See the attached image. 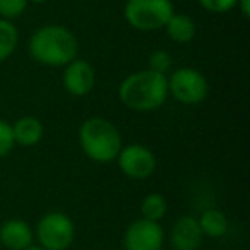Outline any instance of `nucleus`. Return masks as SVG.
<instances>
[{"instance_id":"obj_1","label":"nucleus","mask_w":250,"mask_h":250,"mask_svg":"<svg viewBox=\"0 0 250 250\" xmlns=\"http://www.w3.org/2000/svg\"><path fill=\"white\" fill-rule=\"evenodd\" d=\"M168 98V77L151 69L137 70L118 86V100L134 111H153Z\"/></svg>"},{"instance_id":"obj_2","label":"nucleus","mask_w":250,"mask_h":250,"mask_svg":"<svg viewBox=\"0 0 250 250\" xmlns=\"http://www.w3.org/2000/svg\"><path fill=\"white\" fill-rule=\"evenodd\" d=\"M33 60L46 67H65L79 52L77 38L69 28L48 24L36 29L28 43Z\"/></svg>"},{"instance_id":"obj_3","label":"nucleus","mask_w":250,"mask_h":250,"mask_svg":"<svg viewBox=\"0 0 250 250\" xmlns=\"http://www.w3.org/2000/svg\"><path fill=\"white\" fill-rule=\"evenodd\" d=\"M79 144L83 153L96 163H111L122 149V136L110 120L91 117L79 127Z\"/></svg>"},{"instance_id":"obj_4","label":"nucleus","mask_w":250,"mask_h":250,"mask_svg":"<svg viewBox=\"0 0 250 250\" xmlns=\"http://www.w3.org/2000/svg\"><path fill=\"white\" fill-rule=\"evenodd\" d=\"M173 14L171 0H127L125 21L137 31H156L165 28Z\"/></svg>"},{"instance_id":"obj_5","label":"nucleus","mask_w":250,"mask_h":250,"mask_svg":"<svg viewBox=\"0 0 250 250\" xmlns=\"http://www.w3.org/2000/svg\"><path fill=\"white\" fill-rule=\"evenodd\" d=\"M36 238L45 250H67L76 238V226L63 212H46L36 223Z\"/></svg>"},{"instance_id":"obj_6","label":"nucleus","mask_w":250,"mask_h":250,"mask_svg":"<svg viewBox=\"0 0 250 250\" xmlns=\"http://www.w3.org/2000/svg\"><path fill=\"white\" fill-rule=\"evenodd\" d=\"M168 94L182 104H199L208 98L209 83L197 69L182 67L168 77Z\"/></svg>"},{"instance_id":"obj_7","label":"nucleus","mask_w":250,"mask_h":250,"mask_svg":"<svg viewBox=\"0 0 250 250\" xmlns=\"http://www.w3.org/2000/svg\"><path fill=\"white\" fill-rule=\"evenodd\" d=\"M117 163L125 177L134 180H144L156 171V156L151 149L141 144L122 146L117 156Z\"/></svg>"},{"instance_id":"obj_8","label":"nucleus","mask_w":250,"mask_h":250,"mask_svg":"<svg viewBox=\"0 0 250 250\" xmlns=\"http://www.w3.org/2000/svg\"><path fill=\"white\" fill-rule=\"evenodd\" d=\"M124 250H161L165 245V229L158 221L139 218L124 233Z\"/></svg>"},{"instance_id":"obj_9","label":"nucleus","mask_w":250,"mask_h":250,"mask_svg":"<svg viewBox=\"0 0 250 250\" xmlns=\"http://www.w3.org/2000/svg\"><path fill=\"white\" fill-rule=\"evenodd\" d=\"M63 87L69 94L72 96H86L94 89L96 84V74L94 69L87 60L74 59L65 65L62 76Z\"/></svg>"},{"instance_id":"obj_10","label":"nucleus","mask_w":250,"mask_h":250,"mask_svg":"<svg viewBox=\"0 0 250 250\" xmlns=\"http://www.w3.org/2000/svg\"><path fill=\"white\" fill-rule=\"evenodd\" d=\"M202 229L197 218L182 216L175 221L170 231V243L173 250H197L202 243Z\"/></svg>"},{"instance_id":"obj_11","label":"nucleus","mask_w":250,"mask_h":250,"mask_svg":"<svg viewBox=\"0 0 250 250\" xmlns=\"http://www.w3.org/2000/svg\"><path fill=\"white\" fill-rule=\"evenodd\" d=\"M33 233L28 221L11 218L0 225V243L7 250H26L33 245Z\"/></svg>"},{"instance_id":"obj_12","label":"nucleus","mask_w":250,"mask_h":250,"mask_svg":"<svg viewBox=\"0 0 250 250\" xmlns=\"http://www.w3.org/2000/svg\"><path fill=\"white\" fill-rule=\"evenodd\" d=\"M12 136H14V143L18 146L33 147L42 143L43 136H45V125L42 124L40 118L24 115L12 124Z\"/></svg>"},{"instance_id":"obj_13","label":"nucleus","mask_w":250,"mask_h":250,"mask_svg":"<svg viewBox=\"0 0 250 250\" xmlns=\"http://www.w3.org/2000/svg\"><path fill=\"white\" fill-rule=\"evenodd\" d=\"M167 35L170 36L171 42L175 43H190L195 38L197 33V26H195L194 19L187 14H171V18L168 19V22L165 24Z\"/></svg>"},{"instance_id":"obj_14","label":"nucleus","mask_w":250,"mask_h":250,"mask_svg":"<svg viewBox=\"0 0 250 250\" xmlns=\"http://www.w3.org/2000/svg\"><path fill=\"white\" fill-rule=\"evenodd\" d=\"M199 226L202 229V235L209 238H221L228 231V219L219 209H208L197 218Z\"/></svg>"},{"instance_id":"obj_15","label":"nucleus","mask_w":250,"mask_h":250,"mask_svg":"<svg viewBox=\"0 0 250 250\" xmlns=\"http://www.w3.org/2000/svg\"><path fill=\"white\" fill-rule=\"evenodd\" d=\"M168 211V202L165 199V195L153 192V194H147L146 197L141 202V214L144 219H149V221H158L167 216Z\"/></svg>"},{"instance_id":"obj_16","label":"nucleus","mask_w":250,"mask_h":250,"mask_svg":"<svg viewBox=\"0 0 250 250\" xmlns=\"http://www.w3.org/2000/svg\"><path fill=\"white\" fill-rule=\"evenodd\" d=\"M19 43L18 28L7 19H0V62L7 60L14 53Z\"/></svg>"},{"instance_id":"obj_17","label":"nucleus","mask_w":250,"mask_h":250,"mask_svg":"<svg viewBox=\"0 0 250 250\" xmlns=\"http://www.w3.org/2000/svg\"><path fill=\"white\" fill-rule=\"evenodd\" d=\"M171 63H173V59L167 50H154L147 60V69L167 76V72L171 69Z\"/></svg>"},{"instance_id":"obj_18","label":"nucleus","mask_w":250,"mask_h":250,"mask_svg":"<svg viewBox=\"0 0 250 250\" xmlns=\"http://www.w3.org/2000/svg\"><path fill=\"white\" fill-rule=\"evenodd\" d=\"M28 7V0H0V16L2 19H16Z\"/></svg>"},{"instance_id":"obj_19","label":"nucleus","mask_w":250,"mask_h":250,"mask_svg":"<svg viewBox=\"0 0 250 250\" xmlns=\"http://www.w3.org/2000/svg\"><path fill=\"white\" fill-rule=\"evenodd\" d=\"M14 136H12V125L0 118V158H5L14 149Z\"/></svg>"},{"instance_id":"obj_20","label":"nucleus","mask_w":250,"mask_h":250,"mask_svg":"<svg viewBox=\"0 0 250 250\" xmlns=\"http://www.w3.org/2000/svg\"><path fill=\"white\" fill-rule=\"evenodd\" d=\"M199 4L204 11L212 14H225L236 7V0H199Z\"/></svg>"},{"instance_id":"obj_21","label":"nucleus","mask_w":250,"mask_h":250,"mask_svg":"<svg viewBox=\"0 0 250 250\" xmlns=\"http://www.w3.org/2000/svg\"><path fill=\"white\" fill-rule=\"evenodd\" d=\"M236 7L240 9L243 18L245 19L250 18V0H236Z\"/></svg>"},{"instance_id":"obj_22","label":"nucleus","mask_w":250,"mask_h":250,"mask_svg":"<svg viewBox=\"0 0 250 250\" xmlns=\"http://www.w3.org/2000/svg\"><path fill=\"white\" fill-rule=\"evenodd\" d=\"M28 2H33V4H45L48 0H28Z\"/></svg>"},{"instance_id":"obj_23","label":"nucleus","mask_w":250,"mask_h":250,"mask_svg":"<svg viewBox=\"0 0 250 250\" xmlns=\"http://www.w3.org/2000/svg\"><path fill=\"white\" fill-rule=\"evenodd\" d=\"M26 250H45L43 247H35V245H31V247H28Z\"/></svg>"}]
</instances>
